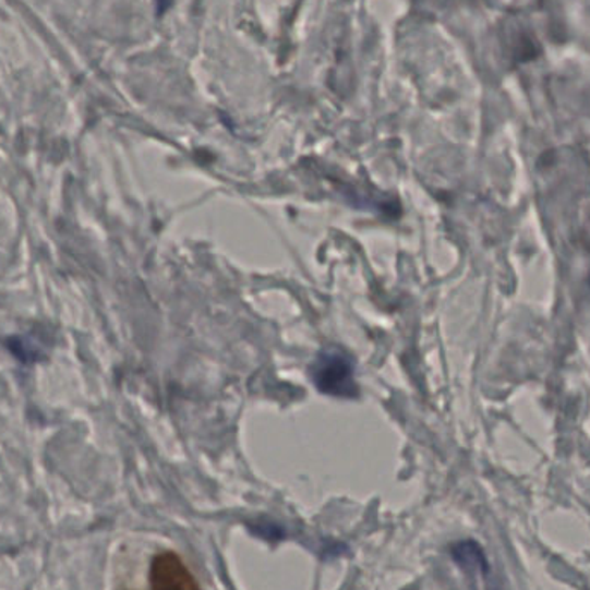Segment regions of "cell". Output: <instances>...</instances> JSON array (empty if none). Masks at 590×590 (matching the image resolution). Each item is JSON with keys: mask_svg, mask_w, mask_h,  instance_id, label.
<instances>
[{"mask_svg": "<svg viewBox=\"0 0 590 590\" xmlns=\"http://www.w3.org/2000/svg\"><path fill=\"white\" fill-rule=\"evenodd\" d=\"M352 373L351 361L337 349L320 356L313 368L314 382L320 390L334 396H351L354 390Z\"/></svg>", "mask_w": 590, "mask_h": 590, "instance_id": "cell-1", "label": "cell"}, {"mask_svg": "<svg viewBox=\"0 0 590 590\" xmlns=\"http://www.w3.org/2000/svg\"><path fill=\"white\" fill-rule=\"evenodd\" d=\"M149 580L153 590H201L194 574L186 568L182 557L171 551L154 556Z\"/></svg>", "mask_w": 590, "mask_h": 590, "instance_id": "cell-2", "label": "cell"}]
</instances>
